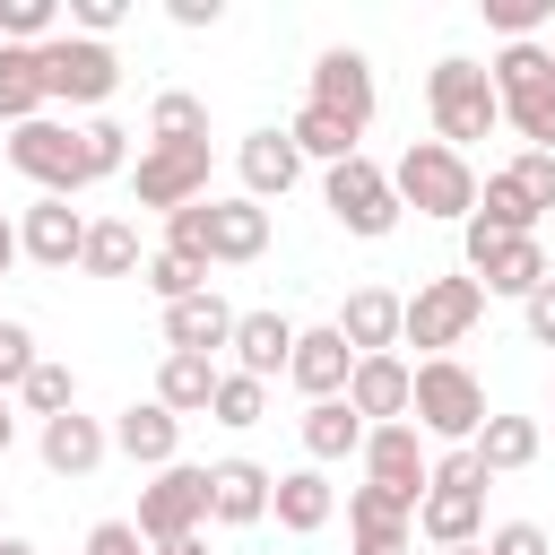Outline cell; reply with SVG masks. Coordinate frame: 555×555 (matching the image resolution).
Here are the masks:
<instances>
[{"mask_svg": "<svg viewBox=\"0 0 555 555\" xmlns=\"http://www.w3.org/2000/svg\"><path fill=\"white\" fill-rule=\"evenodd\" d=\"M486 416H494V408H486V382H477L460 356H416V364H408V425H416L425 442L460 451V442H477Z\"/></svg>", "mask_w": 555, "mask_h": 555, "instance_id": "obj_1", "label": "cell"}, {"mask_svg": "<svg viewBox=\"0 0 555 555\" xmlns=\"http://www.w3.org/2000/svg\"><path fill=\"white\" fill-rule=\"evenodd\" d=\"M165 251H191V260H208V269H243V260L269 251V208L208 191V199H191V208L165 217Z\"/></svg>", "mask_w": 555, "mask_h": 555, "instance_id": "obj_2", "label": "cell"}, {"mask_svg": "<svg viewBox=\"0 0 555 555\" xmlns=\"http://www.w3.org/2000/svg\"><path fill=\"white\" fill-rule=\"evenodd\" d=\"M425 113H434V139L442 147H477V139H494L503 130V104H494V78H486V61H468V52H442L434 69H425Z\"/></svg>", "mask_w": 555, "mask_h": 555, "instance_id": "obj_3", "label": "cell"}, {"mask_svg": "<svg viewBox=\"0 0 555 555\" xmlns=\"http://www.w3.org/2000/svg\"><path fill=\"white\" fill-rule=\"evenodd\" d=\"M390 191H399V208H416V217L468 225V208H477V165H468L460 147H442V139H408L399 165H390Z\"/></svg>", "mask_w": 555, "mask_h": 555, "instance_id": "obj_4", "label": "cell"}, {"mask_svg": "<svg viewBox=\"0 0 555 555\" xmlns=\"http://www.w3.org/2000/svg\"><path fill=\"white\" fill-rule=\"evenodd\" d=\"M486 468H477V451L460 442V451H442L434 460V477H425V503H416V538H434V546H477L486 538Z\"/></svg>", "mask_w": 555, "mask_h": 555, "instance_id": "obj_5", "label": "cell"}, {"mask_svg": "<svg viewBox=\"0 0 555 555\" xmlns=\"http://www.w3.org/2000/svg\"><path fill=\"white\" fill-rule=\"evenodd\" d=\"M477 321H486V286H477L468 269H451V278H416V295H399V347L451 356Z\"/></svg>", "mask_w": 555, "mask_h": 555, "instance_id": "obj_6", "label": "cell"}, {"mask_svg": "<svg viewBox=\"0 0 555 555\" xmlns=\"http://www.w3.org/2000/svg\"><path fill=\"white\" fill-rule=\"evenodd\" d=\"M9 165H17L43 199H69V191L95 182V165H87V130H78V121H52V113H35V121L9 130Z\"/></svg>", "mask_w": 555, "mask_h": 555, "instance_id": "obj_7", "label": "cell"}, {"mask_svg": "<svg viewBox=\"0 0 555 555\" xmlns=\"http://www.w3.org/2000/svg\"><path fill=\"white\" fill-rule=\"evenodd\" d=\"M321 208H330L347 234H364V243H382V234L408 217V208H399V191H390V165H373L364 147H356L347 165H330V173H321Z\"/></svg>", "mask_w": 555, "mask_h": 555, "instance_id": "obj_8", "label": "cell"}, {"mask_svg": "<svg viewBox=\"0 0 555 555\" xmlns=\"http://www.w3.org/2000/svg\"><path fill=\"white\" fill-rule=\"evenodd\" d=\"M35 61H43V104H113V87H121V52L87 43L69 26L52 43H35Z\"/></svg>", "mask_w": 555, "mask_h": 555, "instance_id": "obj_9", "label": "cell"}, {"mask_svg": "<svg viewBox=\"0 0 555 555\" xmlns=\"http://www.w3.org/2000/svg\"><path fill=\"white\" fill-rule=\"evenodd\" d=\"M364 486H382L408 520H416V503H425V477H434V451H425V434L399 416V425H364Z\"/></svg>", "mask_w": 555, "mask_h": 555, "instance_id": "obj_10", "label": "cell"}, {"mask_svg": "<svg viewBox=\"0 0 555 555\" xmlns=\"http://www.w3.org/2000/svg\"><path fill=\"white\" fill-rule=\"evenodd\" d=\"M199 520H208V468H191V460H173V468H156V486L139 494V538L147 546H173V538H199Z\"/></svg>", "mask_w": 555, "mask_h": 555, "instance_id": "obj_11", "label": "cell"}, {"mask_svg": "<svg viewBox=\"0 0 555 555\" xmlns=\"http://www.w3.org/2000/svg\"><path fill=\"white\" fill-rule=\"evenodd\" d=\"M468 234V278L486 286V295H529V286H546L555 278V260H546V243L538 234H477V225H460Z\"/></svg>", "mask_w": 555, "mask_h": 555, "instance_id": "obj_12", "label": "cell"}, {"mask_svg": "<svg viewBox=\"0 0 555 555\" xmlns=\"http://www.w3.org/2000/svg\"><path fill=\"white\" fill-rule=\"evenodd\" d=\"M304 104L338 113L347 130H373V104H382V87H373V61H364L356 43H330V52L312 61V95H304Z\"/></svg>", "mask_w": 555, "mask_h": 555, "instance_id": "obj_13", "label": "cell"}, {"mask_svg": "<svg viewBox=\"0 0 555 555\" xmlns=\"http://www.w3.org/2000/svg\"><path fill=\"white\" fill-rule=\"evenodd\" d=\"M130 199L139 208H191V199H208V147H139V165H130Z\"/></svg>", "mask_w": 555, "mask_h": 555, "instance_id": "obj_14", "label": "cell"}, {"mask_svg": "<svg viewBox=\"0 0 555 555\" xmlns=\"http://www.w3.org/2000/svg\"><path fill=\"white\" fill-rule=\"evenodd\" d=\"M78 243H87V217L69 199H35L17 217V260H35V269H78Z\"/></svg>", "mask_w": 555, "mask_h": 555, "instance_id": "obj_15", "label": "cell"}, {"mask_svg": "<svg viewBox=\"0 0 555 555\" xmlns=\"http://www.w3.org/2000/svg\"><path fill=\"white\" fill-rule=\"evenodd\" d=\"M104 434H113V451H121V460H139V468H173V460H182V416H173V408H156V399H130Z\"/></svg>", "mask_w": 555, "mask_h": 555, "instance_id": "obj_16", "label": "cell"}, {"mask_svg": "<svg viewBox=\"0 0 555 555\" xmlns=\"http://www.w3.org/2000/svg\"><path fill=\"white\" fill-rule=\"evenodd\" d=\"M35 451H43V468L52 477H95L104 460H113V434H104V416H43V434H35Z\"/></svg>", "mask_w": 555, "mask_h": 555, "instance_id": "obj_17", "label": "cell"}, {"mask_svg": "<svg viewBox=\"0 0 555 555\" xmlns=\"http://www.w3.org/2000/svg\"><path fill=\"white\" fill-rule=\"evenodd\" d=\"M269 468L260 460H208V520H225V529H251V520H269Z\"/></svg>", "mask_w": 555, "mask_h": 555, "instance_id": "obj_18", "label": "cell"}, {"mask_svg": "<svg viewBox=\"0 0 555 555\" xmlns=\"http://www.w3.org/2000/svg\"><path fill=\"white\" fill-rule=\"evenodd\" d=\"M347 555H416V520L382 486H356L347 494Z\"/></svg>", "mask_w": 555, "mask_h": 555, "instance_id": "obj_19", "label": "cell"}, {"mask_svg": "<svg viewBox=\"0 0 555 555\" xmlns=\"http://www.w3.org/2000/svg\"><path fill=\"white\" fill-rule=\"evenodd\" d=\"M234 173H243V199H286L295 182H304V156H295V139L286 130H251L243 147H234Z\"/></svg>", "mask_w": 555, "mask_h": 555, "instance_id": "obj_20", "label": "cell"}, {"mask_svg": "<svg viewBox=\"0 0 555 555\" xmlns=\"http://www.w3.org/2000/svg\"><path fill=\"white\" fill-rule=\"evenodd\" d=\"M225 338H234V304H225L217 286L165 304V356H217Z\"/></svg>", "mask_w": 555, "mask_h": 555, "instance_id": "obj_21", "label": "cell"}, {"mask_svg": "<svg viewBox=\"0 0 555 555\" xmlns=\"http://www.w3.org/2000/svg\"><path fill=\"white\" fill-rule=\"evenodd\" d=\"M347 373H356V356H347V338L321 321V330H295V356H286V382L304 390V399H347Z\"/></svg>", "mask_w": 555, "mask_h": 555, "instance_id": "obj_22", "label": "cell"}, {"mask_svg": "<svg viewBox=\"0 0 555 555\" xmlns=\"http://www.w3.org/2000/svg\"><path fill=\"white\" fill-rule=\"evenodd\" d=\"M330 330L347 338V356H399V295L390 286H356Z\"/></svg>", "mask_w": 555, "mask_h": 555, "instance_id": "obj_23", "label": "cell"}, {"mask_svg": "<svg viewBox=\"0 0 555 555\" xmlns=\"http://www.w3.org/2000/svg\"><path fill=\"white\" fill-rule=\"evenodd\" d=\"M234 373H251V382H278L286 373V356H295V321L286 312H234Z\"/></svg>", "mask_w": 555, "mask_h": 555, "instance_id": "obj_24", "label": "cell"}, {"mask_svg": "<svg viewBox=\"0 0 555 555\" xmlns=\"http://www.w3.org/2000/svg\"><path fill=\"white\" fill-rule=\"evenodd\" d=\"M347 408H356L364 425H399V416H408V356H356Z\"/></svg>", "mask_w": 555, "mask_h": 555, "instance_id": "obj_25", "label": "cell"}, {"mask_svg": "<svg viewBox=\"0 0 555 555\" xmlns=\"http://www.w3.org/2000/svg\"><path fill=\"white\" fill-rule=\"evenodd\" d=\"M269 512H278V529L312 538V529H330V512H338V486H330L321 468H286V477L269 486Z\"/></svg>", "mask_w": 555, "mask_h": 555, "instance_id": "obj_26", "label": "cell"}, {"mask_svg": "<svg viewBox=\"0 0 555 555\" xmlns=\"http://www.w3.org/2000/svg\"><path fill=\"white\" fill-rule=\"evenodd\" d=\"M295 434H304V451H312V468H330V460H347V451H364V416H356L347 399H312V408L295 416Z\"/></svg>", "mask_w": 555, "mask_h": 555, "instance_id": "obj_27", "label": "cell"}, {"mask_svg": "<svg viewBox=\"0 0 555 555\" xmlns=\"http://www.w3.org/2000/svg\"><path fill=\"white\" fill-rule=\"evenodd\" d=\"M538 442H546V434H538V416H486L468 451H477V468H486V477H520V468L538 460Z\"/></svg>", "mask_w": 555, "mask_h": 555, "instance_id": "obj_28", "label": "cell"}, {"mask_svg": "<svg viewBox=\"0 0 555 555\" xmlns=\"http://www.w3.org/2000/svg\"><path fill=\"white\" fill-rule=\"evenodd\" d=\"M486 78H494V104H529V95L555 87V52H546V43H503V52L486 61Z\"/></svg>", "mask_w": 555, "mask_h": 555, "instance_id": "obj_29", "label": "cell"}, {"mask_svg": "<svg viewBox=\"0 0 555 555\" xmlns=\"http://www.w3.org/2000/svg\"><path fill=\"white\" fill-rule=\"evenodd\" d=\"M78 269H87V278H139V225H130V217H87Z\"/></svg>", "mask_w": 555, "mask_h": 555, "instance_id": "obj_30", "label": "cell"}, {"mask_svg": "<svg viewBox=\"0 0 555 555\" xmlns=\"http://www.w3.org/2000/svg\"><path fill=\"white\" fill-rule=\"evenodd\" d=\"M208 399H217V356H165L156 364V408L208 416Z\"/></svg>", "mask_w": 555, "mask_h": 555, "instance_id": "obj_31", "label": "cell"}, {"mask_svg": "<svg viewBox=\"0 0 555 555\" xmlns=\"http://www.w3.org/2000/svg\"><path fill=\"white\" fill-rule=\"evenodd\" d=\"M147 147H208V104L191 87H165L147 104Z\"/></svg>", "mask_w": 555, "mask_h": 555, "instance_id": "obj_32", "label": "cell"}, {"mask_svg": "<svg viewBox=\"0 0 555 555\" xmlns=\"http://www.w3.org/2000/svg\"><path fill=\"white\" fill-rule=\"evenodd\" d=\"M286 139H295V156H304V165H321V173H330V165H347V156H356V139H364V130H347V121H338V113H321V104H304V113L286 121Z\"/></svg>", "mask_w": 555, "mask_h": 555, "instance_id": "obj_33", "label": "cell"}, {"mask_svg": "<svg viewBox=\"0 0 555 555\" xmlns=\"http://www.w3.org/2000/svg\"><path fill=\"white\" fill-rule=\"evenodd\" d=\"M35 113H43V61H35V43H0V121L17 130Z\"/></svg>", "mask_w": 555, "mask_h": 555, "instance_id": "obj_34", "label": "cell"}, {"mask_svg": "<svg viewBox=\"0 0 555 555\" xmlns=\"http://www.w3.org/2000/svg\"><path fill=\"white\" fill-rule=\"evenodd\" d=\"M139 278H147V295H156V304H182V295H199V286H208V260H191V251H147V260H139Z\"/></svg>", "mask_w": 555, "mask_h": 555, "instance_id": "obj_35", "label": "cell"}, {"mask_svg": "<svg viewBox=\"0 0 555 555\" xmlns=\"http://www.w3.org/2000/svg\"><path fill=\"white\" fill-rule=\"evenodd\" d=\"M17 399H26V416H69V408H78V373H69L61 356H43V364L17 382Z\"/></svg>", "mask_w": 555, "mask_h": 555, "instance_id": "obj_36", "label": "cell"}, {"mask_svg": "<svg viewBox=\"0 0 555 555\" xmlns=\"http://www.w3.org/2000/svg\"><path fill=\"white\" fill-rule=\"evenodd\" d=\"M208 416H217L225 434L260 425V416H269V382H251V373H217V399H208Z\"/></svg>", "mask_w": 555, "mask_h": 555, "instance_id": "obj_37", "label": "cell"}, {"mask_svg": "<svg viewBox=\"0 0 555 555\" xmlns=\"http://www.w3.org/2000/svg\"><path fill=\"white\" fill-rule=\"evenodd\" d=\"M61 35V0H0V43H52Z\"/></svg>", "mask_w": 555, "mask_h": 555, "instance_id": "obj_38", "label": "cell"}, {"mask_svg": "<svg viewBox=\"0 0 555 555\" xmlns=\"http://www.w3.org/2000/svg\"><path fill=\"white\" fill-rule=\"evenodd\" d=\"M555 17V0H486V26L503 43H538V26Z\"/></svg>", "mask_w": 555, "mask_h": 555, "instance_id": "obj_39", "label": "cell"}, {"mask_svg": "<svg viewBox=\"0 0 555 555\" xmlns=\"http://www.w3.org/2000/svg\"><path fill=\"white\" fill-rule=\"evenodd\" d=\"M78 130H87V165H95V182L130 173V130H121V121H104V113H95V121H78Z\"/></svg>", "mask_w": 555, "mask_h": 555, "instance_id": "obj_40", "label": "cell"}, {"mask_svg": "<svg viewBox=\"0 0 555 555\" xmlns=\"http://www.w3.org/2000/svg\"><path fill=\"white\" fill-rule=\"evenodd\" d=\"M503 182H512V191H520V199H529L538 217L555 208V156H538V147H520V156L503 165Z\"/></svg>", "mask_w": 555, "mask_h": 555, "instance_id": "obj_41", "label": "cell"}, {"mask_svg": "<svg viewBox=\"0 0 555 555\" xmlns=\"http://www.w3.org/2000/svg\"><path fill=\"white\" fill-rule=\"evenodd\" d=\"M35 364H43L35 330H26V321H0V399H9V390H17V382H26Z\"/></svg>", "mask_w": 555, "mask_h": 555, "instance_id": "obj_42", "label": "cell"}, {"mask_svg": "<svg viewBox=\"0 0 555 555\" xmlns=\"http://www.w3.org/2000/svg\"><path fill=\"white\" fill-rule=\"evenodd\" d=\"M503 121H512L538 156H555V87H546V95H529V104H503Z\"/></svg>", "mask_w": 555, "mask_h": 555, "instance_id": "obj_43", "label": "cell"}, {"mask_svg": "<svg viewBox=\"0 0 555 555\" xmlns=\"http://www.w3.org/2000/svg\"><path fill=\"white\" fill-rule=\"evenodd\" d=\"M477 546H486V555H555V538H546L538 520H494Z\"/></svg>", "mask_w": 555, "mask_h": 555, "instance_id": "obj_44", "label": "cell"}, {"mask_svg": "<svg viewBox=\"0 0 555 555\" xmlns=\"http://www.w3.org/2000/svg\"><path fill=\"white\" fill-rule=\"evenodd\" d=\"M121 17H130V0H69V35H87V43H113Z\"/></svg>", "mask_w": 555, "mask_h": 555, "instance_id": "obj_45", "label": "cell"}, {"mask_svg": "<svg viewBox=\"0 0 555 555\" xmlns=\"http://www.w3.org/2000/svg\"><path fill=\"white\" fill-rule=\"evenodd\" d=\"M520 321H529V338H538V347H555V278L520 295Z\"/></svg>", "mask_w": 555, "mask_h": 555, "instance_id": "obj_46", "label": "cell"}, {"mask_svg": "<svg viewBox=\"0 0 555 555\" xmlns=\"http://www.w3.org/2000/svg\"><path fill=\"white\" fill-rule=\"evenodd\" d=\"M87 555H147V538H139L130 520H95V529H87Z\"/></svg>", "mask_w": 555, "mask_h": 555, "instance_id": "obj_47", "label": "cell"}, {"mask_svg": "<svg viewBox=\"0 0 555 555\" xmlns=\"http://www.w3.org/2000/svg\"><path fill=\"white\" fill-rule=\"evenodd\" d=\"M165 17L199 35V26H217V17H225V0H165Z\"/></svg>", "mask_w": 555, "mask_h": 555, "instance_id": "obj_48", "label": "cell"}, {"mask_svg": "<svg viewBox=\"0 0 555 555\" xmlns=\"http://www.w3.org/2000/svg\"><path fill=\"white\" fill-rule=\"evenodd\" d=\"M9 269H17V225L0 217V278H9Z\"/></svg>", "mask_w": 555, "mask_h": 555, "instance_id": "obj_49", "label": "cell"}, {"mask_svg": "<svg viewBox=\"0 0 555 555\" xmlns=\"http://www.w3.org/2000/svg\"><path fill=\"white\" fill-rule=\"evenodd\" d=\"M9 451H17V408L0 399V460H9Z\"/></svg>", "mask_w": 555, "mask_h": 555, "instance_id": "obj_50", "label": "cell"}, {"mask_svg": "<svg viewBox=\"0 0 555 555\" xmlns=\"http://www.w3.org/2000/svg\"><path fill=\"white\" fill-rule=\"evenodd\" d=\"M147 555H208V538H173V546H147Z\"/></svg>", "mask_w": 555, "mask_h": 555, "instance_id": "obj_51", "label": "cell"}, {"mask_svg": "<svg viewBox=\"0 0 555 555\" xmlns=\"http://www.w3.org/2000/svg\"><path fill=\"white\" fill-rule=\"evenodd\" d=\"M0 555H35V546H26V538H9V529H0Z\"/></svg>", "mask_w": 555, "mask_h": 555, "instance_id": "obj_52", "label": "cell"}, {"mask_svg": "<svg viewBox=\"0 0 555 555\" xmlns=\"http://www.w3.org/2000/svg\"><path fill=\"white\" fill-rule=\"evenodd\" d=\"M434 555H486V546H434Z\"/></svg>", "mask_w": 555, "mask_h": 555, "instance_id": "obj_53", "label": "cell"}]
</instances>
